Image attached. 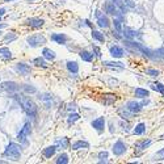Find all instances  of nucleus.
Here are the masks:
<instances>
[{
  "instance_id": "f257e3e1",
  "label": "nucleus",
  "mask_w": 164,
  "mask_h": 164,
  "mask_svg": "<svg viewBox=\"0 0 164 164\" xmlns=\"http://www.w3.org/2000/svg\"><path fill=\"white\" fill-rule=\"evenodd\" d=\"M19 101H20V104H21L22 109L26 112L28 116H30V117H36L37 113H38V106L36 105V103L32 100V98L21 96V97H19Z\"/></svg>"
},
{
  "instance_id": "f03ea898",
  "label": "nucleus",
  "mask_w": 164,
  "mask_h": 164,
  "mask_svg": "<svg viewBox=\"0 0 164 164\" xmlns=\"http://www.w3.org/2000/svg\"><path fill=\"white\" fill-rule=\"evenodd\" d=\"M20 155H21V150H20V146L16 145V143H9L4 151V156L9 158L12 160H17Z\"/></svg>"
},
{
  "instance_id": "7ed1b4c3",
  "label": "nucleus",
  "mask_w": 164,
  "mask_h": 164,
  "mask_svg": "<svg viewBox=\"0 0 164 164\" xmlns=\"http://www.w3.org/2000/svg\"><path fill=\"white\" fill-rule=\"evenodd\" d=\"M28 43L29 46L32 47H36V46H41V45H45L46 43V38H45L42 34H33V36H29L28 37Z\"/></svg>"
},
{
  "instance_id": "20e7f679",
  "label": "nucleus",
  "mask_w": 164,
  "mask_h": 164,
  "mask_svg": "<svg viewBox=\"0 0 164 164\" xmlns=\"http://www.w3.org/2000/svg\"><path fill=\"white\" fill-rule=\"evenodd\" d=\"M32 128V125H30L29 122H26L24 126H22V129L20 130V133L17 134V139L20 140V142H25L26 140V138H28V135L30 134V129Z\"/></svg>"
},
{
  "instance_id": "39448f33",
  "label": "nucleus",
  "mask_w": 164,
  "mask_h": 164,
  "mask_svg": "<svg viewBox=\"0 0 164 164\" xmlns=\"http://www.w3.org/2000/svg\"><path fill=\"white\" fill-rule=\"evenodd\" d=\"M126 150H128V147H126L125 143H123L122 140H117V142L114 143V146H113V154L120 156V155L125 154Z\"/></svg>"
},
{
  "instance_id": "423d86ee",
  "label": "nucleus",
  "mask_w": 164,
  "mask_h": 164,
  "mask_svg": "<svg viewBox=\"0 0 164 164\" xmlns=\"http://www.w3.org/2000/svg\"><path fill=\"white\" fill-rule=\"evenodd\" d=\"M16 71H17L20 75H29L30 71H32V68H30V66L29 64H26V63H24V62H20V63L16 64Z\"/></svg>"
},
{
  "instance_id": "0eeeda50",
  "label": "nucleus",
  "mask_w": 164,
  "mask_h": 164,
  "mask_svg": "<svg viewBox=\"0 0 164 164\" xmlns=\"http://www.w3.org/2000/svg\"><path fill=\"white\" fill-rule=\"evenodd\" d=\"M92 128L93 129H96L98 133H101V131H104V129H105V118L104 117H98V118H96V120H93L92 121Z\"/></svg>"
},
{
  "instance_id": "6e6552de",
  "label": "nucleus",
  "mask_w": 164,
  "mask_h": 164,
  "mask_svg": "<svg viewBox=\"0 0 164 164\" xmlns=\"http://www.w3.org/2000/svg\"><path fill=\"white\" fill-rule=\"evenodd\" d=\"M51 41H54L55 43H58V45H64L67 42V36L62 34V33H53Z\"/></svg>"
},
{
  "instance_id": "1a4fd4ad",
  "label": "nucleus",
  "mask_w": 164,
  "mask_h": 164,
  "mask_svg": "<svg viewBox=\"0 0 164 164\" xmlns=\"http://www.w3.org/2000/svg\"><path fill=\"white\" fill-rule=\"evenodd\" d=\"M26 24L29 25L30 28H41V26H43L45 20H42V19H37V17H32V19L26 20Z\"/></svg>"
},
{
  "instance_id": "9d476101",
  "label": "nucleus",
  "mask_w": 164,
  "mask_h": 164,
  "mask_svg": "<svg viewBox=\"0 0 164 164\" xmlns=\"http://www.w3.org/2000/svg\"><path fill=\"white\" fill-rule=\"evenodd\" d=\"M142 104H139V103H135V101H129L128 103V110L129 112H131V113H138V112H140V109H142Z\"/></svg>"
},
{
  "instance_id": "9b49d317",
  "label": "nucleus",
  "mask_w": 164,
  "mask_h": 164,
  "mask_svg": "<svg viewBox=\"0 0 164 164\" xmlns=\"http://www.w3.org/2000/svg\"><path fill=\"white\" fill-rule=\"evenodd\" d=\"M110 55L113 58H122L125 55V53H123V50L120 46H112L110 47Z\"/></svg>"
},
{
  "instance_id": "f8f14e48",
  "label": "nucleus",
  "mask_w": 164,
  "mask_h": 164,
  "mask_svg": "<svg viewBox=\"0 0 164 164\" xmlns=\"http://www.w3.org/2000/svg\"><path fill=\"white\" fill-rule=\"evenodd\" d=\"M97 25L100 28H108L109 26V20H108V17L106 16H103V15H100V13H97Z\"/></svg>"
},
{
  "instance_id": "ddd939ff",
  "label": "nucleus",
  "mask_w": 164,
  "mask_h": 164,
  "mask_svg": "<svg viewBox=\"0 0 164 164\" xmlns=\"http://www.w3.org/2000/svg\"><path fill=\"white\" fill-rule=\"evenodd\" d=\"M42 56H43L45 59H47V61H54V59H55V53L51 49L45 47V49L42 50Z\"/></svg>"
},
{
  "instance_id": "4468645a",
  "label": "nucleus",
  "mask_w": 164,
  "mask_h": 164,
  "mask_svg": "<svg viewBox=\"0 0 164 164\" xmlns=\"http://www.w3.org/2000/svg\"><path fill=\"white\" fill-rule=\"evenodd\" d=\"M55 151H56V147L55 146H50V147H46V148L42 151V155H43L45 158H47V159H50L51 156H54Z\"/></svg>"
},
{
  "instance_id": "2eb2a0df",
  "label": "nucleus",
  "mask_w": 164,
  "mask_h": 164,
  "mask_svg": "<svg viewBox=\"0 0 164 164\" xmlns=\"http://www.w3.org/2000/svg\"><path fill=\"white\" fill-rule=\"evenodd\" d=\"M89 145L88 142H86V140H78V142L72 143L71 146V150H80V148H88Z\"/></svg>"
},
{
  "instance_id": "dca6fc26",
  "label": "nucleus",
  "mask_w": 164,
  "mask_h": 164,
  "mask_svg": "<svg viewBox=\"0 0 164 164\" xmlns=\"http://www.w3.org/2000/svg\"><path fill=\"white\" fill-rule=\"evenodd\" d=\"M17 88V84L12 83V81H5L0 86V91H8V89H16Z\"/></svg>"
},
{
  "instance_id": "f3484780",
  "label": "nucleus",
  "mask_w": 164,
  "mask_h": 164,
  "mask_svg": "<svg viewBox=\"0 0 164 164\" xmlns=\"http://www.w3.org/2000/svg\"><path fill=\"white\" fill-rule=\"evenodd\" d=\"M67 70L72 73H78L79 72V64L76 63V62H72V61L67 62Z\"/></svg>"
},
{
  "instance_id": "a211bd4d",
  "label": "nucleus",
  "mask_w": 164,
  "mask_h": 164,
  "mask_svg": "<svg viewBox=\"0 0 164 164\" xmlns=\"http://www.w3.org/2000/svg\"><path fill=\"white\" fill-rule=\"evenodd\" d=\"M80 58L83 59V61H86V62H92L93 61V54H91L89 51H87V50H81L80 51Z\"/></svg>"
},
{
  "instance_id": "6ab92c4d",
  "label": "nucleus",
  "mask_w": 164,
  "mask_h": 164,
  "mask_svg": "<svg viewBox=\"0 0 164 164\" xmlns=\"http://www.w3.org/2000/svg\"><path fill=\"white\" fill-rule=\"evenodd\" d=\"M0 56L4 59H12V53L8 47H0Z\"/></svg>"
},
{
  "instance_id": "aec40b11",
  "label": "nucleus",
  "mask_w": 164,
  "mask_h": 164,
  "mask_svg": "<svg viewBox=\"0 0 164 164\" xmlns=\"http://www.w3.org/2000/svg\"><path fill=\"white\" fill-rule=\"evenodd\" d=\"M32 63L33 64H36V66H38V67H43V68H46L47 67V63H46V61H45V58L43 56H39V58H34L32 61Z\"/></svg>"
},
{
  "instance_id": "412c9836",
  "label": "nucleus",
  "mask_w": 164,
  "mask_h": 164,
  "mask_svg": "<svg viewBox=\"0 0 164 164\" xmlns=\"http://www.w3.org/2000/svg\"><path fill=\"white\" fill-rule=\"evenodd\" d=\"M105 11H106L108 13H110V15H116V13H117V9H116L114 3L106 1V3H105Z\"/></svg>"
},
{
  "instance_id": "4be33fe9",
  "label": "nucleus",
  "mask_w": 164,
  "mask_h": 164,
  "mask_svg": "<svg viewBox=\"0 0 164 164\" xmlns=\"http://www.w3.org/2000/svg\"><path fill=\"white\" fill-rule=\"evenodd\" d=\"M135 96L139 98H145L147 96H150V92L147 89H143V88H137L135 89Z\"/></svg>"
},
{
  "instance_id": "5701e85b",
  "label": "nucleus",
  "mask_w": 164,
  "mask_h": 164,
  "mask_svg": "<svg viewBox=\"0 0 164 164\" xmlns=\"http://www.w3.org/2000/svg\"><path fill=\"white\" fill-rule=\"evenodd\" d=\"M92 37L95 39H97L98 42H105V37H104V34L101 32H98V30H92Z\"/></svg>"
},
{
  "instance_id": "b1692460",
  "label": "nucleus",
  "mask_w": 164,
  "mask_h": 164,
  "mask_svg": "<svg viewBox=\"0 0 164 164\" xmlns=\"http://www.w3.org/2000/svg\"><path fill=\"white\" fill-rule=\"evenodd\" d=\"M70 145V140H68V138H66V137H63L62 139H58L56 140V146L58 147H62V148H67Z\"/></svg>"
},
{
  "instance_id": "393cba45",
  "label": "nucleus",
  "mask_w": 164,
  "mask_h": 164,
  "mask_svg": "<svg viewBox=\"0 0 164 164\" xmlns=\"http://www.w3.org/2000/svg\"><path fill=\"white\" fill-rule=\"evenodd\" d=\"M146 131V125L145 123H138L134 129V134L135 135H142L143 133Z\"/></svg>"
},
{
  "instance_id": "a878e982",
  "label": "nucleus",
  "mask_w": 164,
  "mask_h": 164,
  "mask_svg": "<svg viewBox=\"0 0 164 164\" xmlns=\"http://www.w3.org/2000/svg\"><path fill=\"white\" fill-rule=\"evenodd\" d=\"M150 145H151V140H150V139H145V140H142V142L135 143V147H137V148H139V150H145L146 147H148Z\"/></svg>"
},
{
  "instance_id": "bb28decb",
  "label": "nucleus",
  "mask_w": 164,
  "mask_h": 164,
  "mask_svg": "<svg viewBox=\"0 0 164 164\" xmlns=\"http://www.w3.org/2000/svg\"><path fill=\"white\" fill-rule=\"evenodd\" d=\"M151 89H154V91H158V92H160V93H163L164 95V84L162 83H152L151 84Z\"/></svg>"
},
{
  "instance_id": "cd10ccee",
  "label": "nucleus",
  "mask_w": 164,
  "mask_h": 164,
  "mask_svg": "<svg viewBox=\"0 0 164 164\" xmlns=\"http://www.w3.org/2000/svg\"><path fill=\"white\" fill-rule=\"evenodd\" d=\"M104 64L105 66H109V67H117V68H123V63L121 62H108V61H104Z\"/></svg>"
},
{
  "instance_id": "c85d7f7f",
  "label": "nucleus",
  "mask_w": 164,
  "mask_h": 164,
  "mask_svg": "<svg viewBox=\"0 0 164 164\" xmlns=\"http://www.w3.org/2000/svg\"><path fill=\"white\" fill-rule=\"evenodd\" d=\"M55 163H58V164H61V163L62 164H67V163H68V156H67L66 154H61L55 159Z\"/></svg>"
},
{
  "instance_id": "c756f323",
  "label": "nucleus",
  "mask_w": 164,
  "mask_h": 164,
  "mask_svg": "<svg viewBox=\"0 0 164 164\" xmlns=\"http://www.w3.org/2000/svg\"><path fill=\"white\" fill-rule=\"evenodd\" d=\"M79 118H80V116H79L78 113H72V114H70V116H68V120H67V122H68L70 125H71V123H73L75 121H78Z\"/></svg>"
},
{
  "instance_id": "7c9ffc66",
  "label": "nucleus",
  "mask_w": 164,
  "mask_h": 164,
  "mask_svg": "<svg viewBox=\"0 0 164 164\" xmlns=\"http://www.w3.org/2000/svg\"><path fill=\"white\" fill-rule=\"evenodd\" d=\"M123 34H125L126 38L131 39V38H134V37H135V32H134V30H130V29H125V30H123Z\"/></svg>"
},
{
  "instance_id": "2f4dec72",
  "label": "nucleus",
  "mask_w": 164,
  "mask_h": 164,
  "mask_svg": "<svg viewBox=\"0 0 164 164\" xmlns=\"http://www.w3.org/2000/svg\"><path fill=\"white\" fill-rule=\"evenodd\" d=\"M154 158H155L154 160H164V148L160 150V151H158L156 154L154 155Z\"/></svg>"
},
{
  "instance_id": "473e14b6",
  "label": "nucleus",
  "mask_w": 164,
  "mask_h": 164,
  "mask_svg": "<svg viewBox=\"0 0 164 164\" xmlns=\"http://www.w3.org/2000/svg\"><path fill=\"white\" fill-rule=\"evenodd\" d=\"M113 24H114L116 30H117L118 33L122 32V26H121V21H120V20H114V21H113Z\"/></svg>"
},
{
  "instance_id": "72a5a7b5",
  "label": "nucleus",
  "mask_w": 164,
  "mask_h": 164,
  "mask_svg": "<svg viewBox=\"0 0 164 164\" xmlns=\"http://www.w3.org/2000/svg\"><path fill=\"white\" fill-rule=\"evenodd\" d=\"M146 73H148L150 76H158L159 75V71H158V70H154V68H147Z\"/></svg>"
},
{
  "instance_id": "f704fd0d",
  "label": "nucleus",
  "mask_w": 164,
  "mask_h": 164,
  "mask_svg": "<svg viewBox=\"0 0 164 164\" xmlns=\"http://www.w3.org/2000/svg\"><path fill=\"white\" fill-rule=\"evenodd\" d=\"M15 39H16V36L12 34V33H9V34H7V36L4 37V41H5V42H8V41L12 42V41H15Z\"/></svg>"
},
{
  "instance_id": "c9c22d12",
  "label": "nucleus",
  "mask_w": 164,
  "mask_h": 164,
  "mask_svg": "<svg viewBox=\"0 0 164 164\" xmlns=\"http://www.w3.org/2000/svg\"><path fill=\"white\" fill-rule=\"evenodd\" d=\"M98 158H100L101 159V162H105V159H108V152L106 151H104V152H100V154H98Z\"/></svg>"
},
{
  "instance_id": "e433bc0d",
  "label": "nucleus",
  "mask_w": 164,
  "mask_h": 164,
  "mask_svg": "<svg viewBox=\"0 0 164 164\" xmlns=\"http://www.w3.org/2000/svg\"><path fill=\"white\" fill-rule=\"evenodd\" d=\"M25 91H28V92H32V93H34V92H36V88H33V87H25Z\"/></svg>"
},
{
  "instance_id": "4c0bfd02",
  "label": "nucleus",
  "mask_w": 164,
  "mask_h": 164,
  "mask_svg": "<svg viewBox=\"0 0 164 164\" xmlns=\"http://www.w3.org/2000/svg\"><path fill=\"white\" fill-rule=\"evenodd\" d=\"M3 15H5V9L4 8H0V17H1Z\"/></svg>"
},
{
  "instance_id": "58836bf2",
  "label": "nucleus",
  "mask_w": 164,
  "mask_h": 164,
  "mask_svg": "<svg viewBox=\"0 0 164 164\" xmlns=\"http://www.w3.org/2000/svg\"><path fill=\"white\" fill-rule=\"evenodd\" d=\"M95 50H96V55H97V56H101V53H100V50H98L97 47H95Z\"/></svg>"
},
{
  "instance_id": "ea45409f",
  "label": "nucleus",
  "mask_w": 164,
  "mask_h": 164,
  "mask_svg": "<svg viewBox=\"0 0 164 164\" xmlns=\"http://www.w3.org/2000/svg\"><path fill=\"white\" fill-rule=\"evenodd\" d=\"M5 3H9V1H13V0H4Z\"/></svg>"
},
{
  "instance_id": "a19ab883",
  "label": "nucleus",
  "mask_w": 164,
  "mask_h": 164,
  "mask_svg": "<svg viewBox=\"0 0 164 164\" xmlns=\"http://www.w3.org/2000/svg\"><path fill=\"white\" fill-rule=\"evenodd\" d=\"M28 1H34V0H28Z\"/></svg>"
}]
</instances>
